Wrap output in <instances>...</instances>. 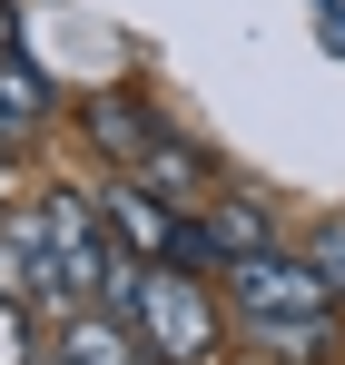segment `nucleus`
Returning a JSON list of instances; mask_svg holds the SVG:
<instances>
[{"instance_id":"1","label":"nucleus","mask_w":345,"mask_h":365,"mask_svg":"<svg viewBox=\"0 0 345 365\" xmlns=\"http://www.w3.org/2000/svg\"><path fill=\"white\" fill-rule=\"evenodd\" d=\"M118 326L138 336L148 365H227V316L207 297V277H187V267H138V297Z\"/></svg>"},{"instance_id":"2","label":"nucleus","mask_w":345,"mask_h":365,"mask_svg":"<svg viewBox=\"0 0 345 365\" xmlns=\"http://www.w3.org/2000/svg\"><path fill=\"white\" fill-rule=\"evenodd\" d=\"M217 297L237 306V326H306V316H336L326 277L306 267V247H267V257H227L217 267Z\"/></svg>"},{"instance_id":"3","label":"nucleus","mask_w":345,"mask_h":365,"mask_svg":"<svg viewBox=\"0 0 345 365\" xmlns=\"http://www.w3.org/2000/svg\"><path fill=\"white\" fill-rule=\"evenodd\" d=\"M30 207H40V237H50V267H59V306H99L109 297V267H118L109 227H99V197L89 187H50Z\"/></svg>"},{"instance_id":"4","label":"nucleus","mask_w":345,"mask_h":365,"mask_svg":"<svg viewBox=\"0 0 345 365\" xmlns=\"http://www.w3.org/2000/svg\"><path fill=\"white\" fill-rule=\"evenodd\" d=\"M69 119H79V138L109 158V178H118V168H138V158H148V138L168 128L158 109H148V99H138V89H118V79H109V89H89Z\"/></svg>"},{"instance_id":"5","label":"nucleus","mask_w":345,"mask_h":365,"mask_svg":"<svg viewBox=\"0 0 345 365\" xmlns=\"http://www.w3.org/2000/svg\"><path fill=\"white\" fill-rule=\"evenodd\" d=\"M187 227L207 237L217 267H227V257H267V247H287V237H277V207H267L257 187H207V197L187 207Z\"/></svg>"},{"instance_id":"6","label":"nucleus","mask_w":345,"mask_h":365,"mask_svg":"<svg viewBox=\"0 0 345 365\" xmlns=\"http://www.w3.org/2000/svg\"><path fill=\"white\" fill-rule=\"evenodd\" d=\"M50 119H59V79L10 40L0 50V158H20L30 138H50Z\"/></svg>"},{"instance_id":"7","label":"nucleus","mask_w":345,"mask_h":365,"mask_svg":"<svg viewBox=\"0 0 345 365\" xmlns=\"http://www.w3.org/2000/svg\"><path fill=\"white\" fill-rule=\"evenodd\" d=\"M59 365H148V356H138V336H128L118 316L69 306V316H59Z\"/></svg>"},{"instance_id":"8","label":"nucleus","mask_w":345,"mask_h":365,"mask_svg":"<svg viewBox=\"0 0 345 365\" xmlns=\"http://www.w3.org/2000/svg\"><path fill=\"white\" fill-rule=\"evenodd\" d=\"M257 356H296V365H336V316H306V326H247Z\"/></svg>"},{"instance_id":"9","label":"nucleus","mask_w":345,"mask_h":365,"mask_svg":"<svg viewBox=\"0 0 345 365\" xmlns=\"http://www.w3.org/2000/svg\"><path fill=\"white\" fill-rule=\"evenodd\" d=\"M306 267L326 277V297H336V316H345V217H326V227L306 237Z\"/></svg>"},{"instance_id":"10","label":"nucleus","mask_w":345,"mask_h":365,"mask_svg":"<svg viewBox=\"0 0 345 365\" xmlns=\"http://www.w3.org/2000/svg\"><path fill=\"white\" fill-rule=\"evenodd\" d=\"M0 365H40V346H30V306L0 297Z\"/></svg>"},{"instance_id":"11","label":"nucleus","mask_w":345,"mask_h":365,"mask_svg":"<svg viewBox=\"0 0 345 365\" xmlns=\"http://www.w3.org/2000/svg\"><path fill=\"white\" fill-rule=\"evenodd\" d=\"M316 30H326V50L345 60V0H336V10H316Z\"/></svg>"},{"instance_id":"12","label":"nucleus","mask_w":345,"mask_h":365,"mask_svg":"<svg viewBox=\"0 0 345 365\" xmlns=\"http://www.w3.org/2000/svg\"><path fill=\"white\" fill-rule=\"evenodd\" d=\"M10 207H20V168L0 158V217H10Z\"/></svg>"},{"instance_id":"13","label":"nucleus","mask_w":345,"mask_h":365,"mask_svg":"<svg viewBox=\"0 0 345 365\" xmlns=\"http://www.w3.org/2000/svg\"><path fill=\"white\" fill-rule=\"evenodd\" d=\"M0 50H10V20H0Z\"/></svg>"}]
</instances>
